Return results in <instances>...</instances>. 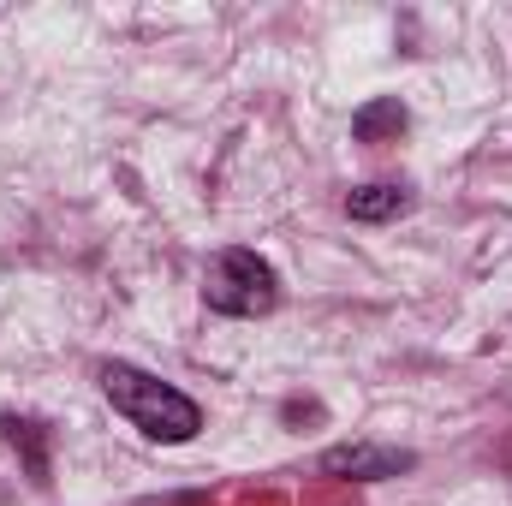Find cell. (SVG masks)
Here are the masks:
<instances>
[{"instance_id":"2","label":"cell","mask_w":512,"mask_h":506,"mask_svg":"<svg viewBox=\"0 0 512 506\" xmlns=\"http://www.w3.org/2000/svg\"><path fill=\"white\" fill-rule=\"evenodd\" d=\"M203 298L221 316H268L280 298V280L256 251H221L203 274Z\"/></svg>"},{"instance_id":"5","label":"cell","mask_w":512,"mask_h":506,"mask_svg":"<svg viewBox=\"0 0 512 506\" xmlns=\"http://www.w3.org/2000/svg\"><path fill=\"white\" fill-rule=\"evenodd\" d=\"M352 131H358L364 143H376L382 131H405V108H399V102H370V108L352 120Z\"/></svg>"},{"instance_id":"4","label":"cell","mask_w":512,"mask_h":506,"mask_svg":"<svg viewBox=\"0 0 512 506\" xmlns=\"http://www.w3.org/2000/svg\"><path fill=\"white\" fill-rule=\"evenodd\" d=\"M399 209H405V191L399 185H364V191L346 197V215L352 221H393Z\"/></svg>"},{"instance_id":"3","label":"cell","mask_w":512,"mask_h":506,"mask_svg":"<svg viewBox=\"0 0 512 506\" xmlns=\"http://www.w3.org/2000/svg\"><path fill=\"white\" fill-rule=\"evenodd\" d=\"M417 459L405 447H382V441H346V447H328L322 453V477H352V483H382L411 471Z\"/></svg>"},{"instance_id":"1","label":"cell","mask_w":512,"mask_h":506,"mask_svg":"<svg viewBox=\"0 0 512 506\" xmlns=\"http://www.w3.org/2000/svg\"><path fill=\"white\" fill-rule=\"evenodd\" d=\"M102 393H108V405L126 417L131 429H143L149 441H191V435L203 429L197 399H185L173 381L149 376V370L108 364V370H102Z\"/></svg>"}]
</instances>
